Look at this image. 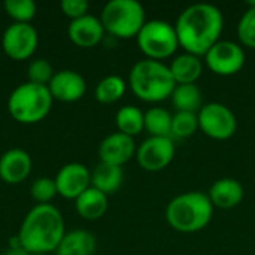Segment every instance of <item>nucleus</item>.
<instances>
[{
	"mask_svg": "<svg viewBox=\"0 0 255 255\" xmlns=\"http://www.w3.org/2000/svg\"><path fill=\"white\" fill-rule=\"evenodd\" d=\"M106 33L118 39L136 37L146 22L145 9L137 0H111L100 13Z\"/></svg>",
	"mask_w": 255,
	"mask_h": 255,
	"instance_id": "6",
	"label": "nucleus"
},
{
	"mask_svg": "<svg viewBox=\"0 0 255 255\" xmlns=\"http://www.w3.org/2000/svg\"><path fill=\"white\" fill-rule=\"evenodd\" d=\"M136 40L146 58L157 61L172 57L179 46L175 25L164 19L146 21L136 36Z\"/></svg>",
	"mask_w": 255,
	"mask_h": 255,
	"instance_id": "7",
	"label": "nucleus"
},
{
	"mask_svg": "<svg viewBox=\"0 0 255 255\" xmlns=\"http://www.w3.org/2000/svg\"><path fill=\"white\" fill-rule=\"evenodd\" d=\"M223 28V12L209 3L188 6L179 13L175 22L179 46H182L185 52L197 57H205L208 51L220 42Z\"/></svg>",
	"mask_w": 255,
	"mask_h": 255,
	"instance_id": "1",
	"label": "nucleus"
},
{
	"mask_svg": "<svg viewBox=\"0 0 255 255\" xmlns=\"http://www.w3.org/2000/svg\"><path fill=\"white\" fill-rule=\"evenodd\" d=\"M126 90H127V82L121 76L109 75L99 81L94 90V96L97 102L103 105H111L118 102L126 94Z\"/></svg>",
	"mask_w": 255,
	"mask_h": 255,
	"instance_id": "25",
	"label": "nucleus"
},
{
	"mask_svg": "<svg viewBox=\"0 0 255 255\" xmlns=\"http://www.w3.org/2000/svg\"><path fill=\"white\" fill-rule=\"evenodd\" d=\"M75 209L81 218L96 221L108 211V196L94 187H90L75 200Z\"/></svg>",
	"mask_w": 255,
	"mask_h": 255,
	"instance_id": "20",
	"label": "nucleus"
},
{
	"mask_svg": "<svg viewBox=\"0 0 255 255\" xmlns=\"http://www.w3.org/2000/svg\"><path fill=\"white\" fill-rule=\"evenodd\" d=\"M64 235L61 212L48 203L36 205L27 212L16 236L28 254H49L55 253Z\"/></svg>",
	"mask_w": 255,
	"mask_h": 255,
	"instance_id": "2",
	"label": "nucleus"
},
{
	"mask_svg": "<svg viewBox=\"0 0 255 255\" xmlns=\"http://www.w3.org/2000/svg\"><path fill=\"white\" fill-rule=\"evenodd\" d=\"M57 193L69 200H76L85 190L91 187V172L82 163L64 164L54 178Z\"/></svg>",
	"mask_w": 255,
	"mask_h": 255,
	"instance_id": "12",
	"label": "nucleus"
},
{
	"mask_svg": "<svg viewBox=\"0 0 255 255\" xmlns=\"http://www.w3.org/2000/svg\"><path fill=\"white\" fill-rule=\"evenodd\" d=\"M124 182V172L120 166L99 163L91 172V187L109 196L117 193Z\"/></svg>",
	"mask_w": 255,
	"mask_h": 255,
	"instance_id": "21",
	"label": "nucleus"
},
{
	"mask_svg": "<svg viewBox=\"0 0 255 255\" xmlns=\"http://www.w3.org/2000/svg\"><path fill=\"white\" fill-rule=\"evenodd\" d=\"M115 124L120 133L134 137L145 130V114L133 105L123 106L115 115Z\"/></svg>",
	"mask_w": 255,
	"mask_h": 255,
	"instance_id": "23",
	"label": "nucleus"
},
{
	"mask_svg": "<svg viewBox=\"0 0 255 255\" xmlns=\"http://www.w3.org/2000/svg\"><path fill=\"white\" fill-rule=\"evenodd\" d=\"M172 103L176 112H191L199 114L203 106L202 91L196 84H182L176 85L172 96Z\"/></svg>",
	"mask_w": 255,
	"mask_h": 255,
	"instance_id": "22",
	"label": "nucleus"
},
{
	"mask_svg": "<svg viewBox=\"0 0 255 255\" xmlns=\"http://www.w3.org/2000/svg\"><path fill=\"white\" fill-rule=\"evenodd\" d=\"M214 206L208 194L188 191L173 197L166 208L167 224L179 233H197L208 227Z\"/></svg>",
	"mask_w": 255,
	"mask_h": 255,
	"instance_id": "4",
	"label": "nucleus"
},
{
	"mask_svg": "<svg viewBox=\"0 0 255 255\" xmlns=\"http://www.w3.org/2000/svg\"><path fill=\"white\" fill-rule=\"evenodd\" d=\"M199 130V117L191 112H176L172 117V139L191 137Z\"/></svg>",
	"mask_w": 255,
	"mask_h": 255,
	"instance_id": "26",
	"label": "nucleus"
},
{
	"mask_svg": "<svg viewBox=\"0 0 255 255\" xmlns=\"http://www.w3.org/2000/svg\"><path fill=\"white\" fill-rule=\"evenodd\" d=\"M128 85L133 94L149 103L169 99L176 87L169 66L157 60H140L133 64L128 73Z\"/></svg>",
	"mask_w": 255,
	"mask_h": 255,
	"instance_id": "3",
	"label": "nucleus"
},
{
	"mask_svg": "<svg viewBox=\"0 0 255 255\" xmlns=\"http://www.w3.org/2000/svg\"><path fill=\"white\" fill-rule=\"evenodd\" d=\"M175 157V143L172 137L145 139L136 149V160L146 172H160L166 169Z\"/></svg>",
	"mask_w": 255,
	"mask_h": 255,
	"instance_id": "11",
	"label": "nucleus"
},
{
	"mask_svg": "<svg viewBox=\"0 0 255 255\" xmlns=\"http://www.w3.org/2000/svg\"><path fill=\"white\" fill-rule=\"evenodd\" d=\"M31 157L21 148H10L0 155V178L3 182L16 185L25 181L31 172Z\"/></svg>",
	"mask_w": 255,
	"mask_h": 255,
	"instance_id": "15",
	"label": "nucleus"
},
{
	"mask_svg": "<svg viewBox=\"0 0 255 255\" xmlns=\"http://www.w3.org/2000/svg\"><path fill=\"white\" fill-rule=\"evenodd\" d=\"M97 242L93 233L87 230H72L64 235L55 255H94Z\"/></svg>",
	"mask_w": 255,
	"mask_h": 255,
	"instance_id": "19",
	"label": "nucleus"
},
{
	"mask_svg": "<svg viewBox=\"0 0 255 255\" xmlns=\"http://www.w3.org/2000/svg\"><path fill=\"white\" fill-rule=\"evenodd\" d=\"M67 36L76 46L93 48L102 42L105 36V28L100 18L88 13L82 18L70 21L67 27Z\"/></svg>",
	"mask_w": 255,
	"mask_h": 255,
	"instance_id": "16",
	"label": "nucleus"
},
{
	"mask_svg": "<svg viewBox=\"0 0 255 255\" xmlns=\"http://www.w3.org/2000/svg\"><path fill=\"white\" fill-rule=\"evenodd\" d=\"M172 117L164 108H151L145 112V130L152 137H172Z\"/></svg>",
	"mask_w": 255,
	"mask_h": 255,
	"instance_id": "24",
	"label": "nucleus"
},
{
	"mask_svg": "<svg viewBox=\"0 0 255 255\" xmlns=\"http://www.w3.org/2000/svg\"><path fill=\"white\" fill-rule=\"evenodd\" d=\"M136 155L134 139L124 133H112L99 145V158L102 163L123 167Z\"/></svg>",
	"mask_w": 255,
	"mask_h": 255,
	"instance_id": "14",
	"label": "nucleus"
},
{
	"mask_svg": "<svg viewBox=\"0 0 255 255\" xmlns=\"http://www.w3.org/2000/svg\"><path fill=\"white\" fill-rule=\"evenodd\" d=\"M197 117L199 128L211 139L227 140L236 133V117L232 112V109L223 103L211 102L208 105H203Z\"/></svg>",
	"mask_w": 255,
	"mask_h": 255,
	"instance_id": "8",
	"label": "nucleus"
},
{
	"mask_svg": "<svg viewBox=\"0 0 255 255\" xmlns=\"http://www.w3.org/2000/svg\"><path fill=\"white\" fill-rule=\"evenodd\" d=\"M60 7L63 13L73 21V19L88 15L90 3L87 0H63L60 3Z\"/></svg>",
	"mask_w": 255,
	"mask_h": 255,
	"instance_id": "31",
	"label": "nucleus"
},
{
	"mask_svg": "<svg viewBox=\"0 0 255 255\" xmlns=\"http://www.w3.org/2000/svg\"><path fill=\"white\" fill-rule=\"evenodd\" d=\"M30 194L37 202V205H48L58 194L55 181L48 176L37 178L30 187Z\"/></svg>",
	"mask_w": 255,
	"mask_h": 255,
	"instance_id": "30",
	"label": "nucleus"
},
{
	"mask_svg": "<svg viewBox=\"0 0 255 255\" xmlns=\"http://www.w3.org/2000/svg\"><path fill=\"white\" fill-rule=\"evenodd\" d=\"M238 36L244 46L255 49V1L244 12L238 24Z\"/></svg>",
	"mask_w": 255,
	"mask_h": 255,
	"instance_id": "28",
	"label": "nucleus"
},
{
	"mask_svg": "<svg viewBox=\"0 0 255 255\" xmlns=\"http://www.w3.org/2000/svg\"><path fill=\"white\" fill-rule=\"evenodd\" d=\"M48 90L54 100L72 103L81 100L87 93V82L84 76L75 70L63 69L54 73Z\"/></svg>",
	"mask_w": 255,
	"mask_h": 255,
	"instance_id": "13",
	"label": "nucleus"
},
{
	"mask_svg": "<svg viewBox=\"0 0 255 255\" xmlns=\"http://www.w3.org/2000/svg\"><path fill=\"white\" fill-rule=\"evenodd\" d=\"M39 45V33L30 22H12L6 27L1 36V48L4 54L15 60L22 61L30 58Z\"/></svg>",
	"mask_w": 255,
	"mask_h": 255,
	"instance_id": "9",
	"label": "nucleus"
},
{
	"mask_svg": "<svg viewBox=\"0 0 255 255\" xmlns=\"http://www.w3.org/2000/svg\"><path fill=\"white\" fill-rule=\"evenodd\" d=\"M30 255H48V254H30Z\"/></svg>",
	"mask_w": 255,
	"mask_h": 255,
	"instance_id": "33",
	"label": "nucleus"
},
{
	"mask_svg": "<svg viewBox=\"0 0 255 255\" xmlns=\"http://www.w3.org/2000/svg\"><path fill=\"white\" fill-rule=\"evenodd\" d=\"M170 73L176 82V85L182 84H196L203 72V63L200 57L184 52L181 55H176L172 63L169 64Z\"/></svg>",
	"mask_w": 255,
	"mask_h": 255,
	"instance_id": "18",
	"label": "nucleus"
},
{
	"mask_svg": "<svg viewBox=\"0 0 255 255\" xmlns=\"http://www.w3.org/2000/svg\"><path fill=\"white\" fill-rule=\"evenodd\" d=\"M55 70L52 67V64L45 60V58H34L30 61L28 67H27V78L30 82L39 84V85H46L51 82L52 76H54Z\"/></svg>",
	"mask_w": 255,
	"mask_h": 255,
	"instance_id": "29",
	"label": "nucleus"
},
{
	"mask_svg": "<svg viewBox=\"0 0 255 255\" xmlns=\"http://www.w3.org/2000/svg\"><path fill=\"white\" fill-rule=\"evenodd\" d=\"M3 7L13 22H30L36 15V3L31 0H6Z\"/></svg>",
	"mask_w": 255,
	"mask_h": 255,
	"instance_id": "27",
	"label": "nucleus"
},
{
	"mask_svg": "<svg viewBox=\"0 0 255 255\" xmlns=\"http://www.w3.org/2000/svg\"><path fill=\"white\" fill-rule=\"evenodd\" d=\"M208 197L214 208L233 209L242 203L245 197V190L238 179L221 178L212 184L208 191Z\"/></svg>",
	"mask_w": 255,
	"mask_h": 255,
	"instance_id": "17",
	"label": "nucleus"
},
{
	"mask_svg": "<svg viewBox=\"0 0 255 255\" xmlns=\"http://www.w3.org/2000/svg\"><path fill=\"white\" fill-rule=\"evenodd\" d=\"M205 61L209 70L215 75L232 76L241 72L245 66V51L236 42L220 40L208 51Z\"/></svg>",
	"mask_w": 255,
	"mask_h": 255,
	"instance_id": "10",
	"label": "nucleus"
},
{
	"mask_svg": "<svg viewBox=\"0 0 255 255\" xmlns=\"http://www.w3.org/2000/svg\"><path fill=\"white\" fill-rule=\"evenodd\" d=\"M52 96L46 85L34 82L19 84L7 97V112L21 124H36L48 117L52 108Z\"/></svg>",
	"mask_w": 255,
	"mask_h": 255,
	"instance_id": "5",
	"label": "nucleus"
},
{
	"mask_svg": "<svg viewBox=\"0 0 255 255\" xmlns=\"http://www.w3.org/2000/svg\"><path fill=\"white\" fill-rule=\"evenodd\" d=\"M3 255H30V254H28L22 247H18V248H7Z\"/></svg>",
	"mask_w": 255,
	"mask_h": 255,
	"instance_id": "32",
	"label": "nucleus"
}]
</instances>
